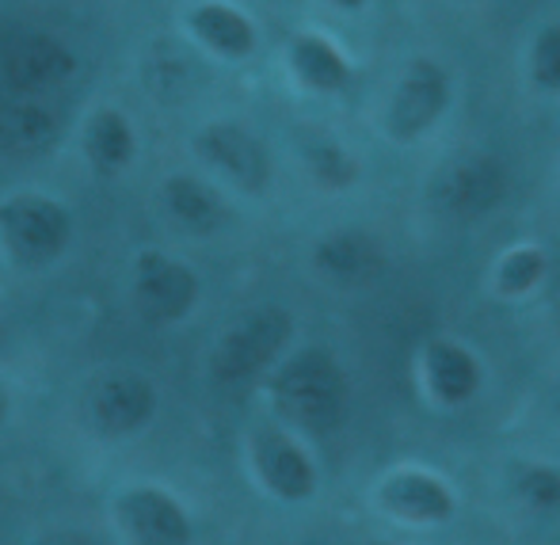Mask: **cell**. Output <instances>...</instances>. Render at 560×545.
<instances>
[{
  "label": "cell",
  "mask_w": 560,
  "mask_h": 545,
  "mask_svg": "<svg viewBox=\"0 0 560 545\" xmlns=\"http://www.w3.org/2000/svg\"><path fill=\"white\" fill-rule=\"evenodd\" d=\"M202 302V279L187 259L164 248H138L130 259V305L145 325H184Z\"/></svg>",
  "instance_id": "cell-6"
},
{
  "label": "cell",
  "mask_w": 560,
  "mask_h": 545,
  "mask_svg": "<svg viewBox=\"0 0 560 545\" xmlns=\"http://www.w3.org/2000/svg\"><path fill=\"white\" fill-rule=\"evenodd\" d=\"M248 469L256 485L279 503H305L317 496L320 473L313 454L287 424H264L248 436Z\"/></svg>",
  "instance_id": "cell-8"
},
{
  "label": "cell",
  "mask_w": 560,
  "mask_h": 545,
  "mask_svg": "<svg viewBox=\"0 0 560 545\" xmlns=\"http://www.w3.org/2000/svg\"><path fill=\"white\" fill-rule=\"evenodd\" d=\"M553 401H557V413H560V378H557V390H553Z\"/></svg>",
  "instance_id": "cell-27"
},
{
  "label": "cell",
  "mask_w": 560,
  "mask_h": 545,
  "mask_svg": "<svg viewBox=\"0 0 560 545\" xmlns=\"http://www.w3.org/2000/svg\"><path fill=\"white\" fill-rule=\"evenodd\" d=\"M31 545H100L89 531H77V526H54V531L38 534Z\"/></svg>",
  "instance_id": "cell-24"
},
{
  "label": "cell",
  "mask_w": 560,
  "mask_h": 545,
  "mask_svg": "<svg viewBox=\"0 0 560 545\" xmlns=\"http://www.w3.org/2000/svg\"><path fill=\"white\" fill-rule=\"evenodd\" d=\"M81 149L84 161L96 176L104 179H118L133 169L138 161V130H133V118L118 107H96L89 118H84L81 130Z\"/></svg>",
  "instance_id": "cell-15"
},
{
  "label": "cell",
  "mask_w": 560,
  "mask_h": 545,
  "mask_svg": "<svg viewBox=\"0 0 560 545\" xmlns=\"http://www.w3.org/2000/svg\"><path fill=\"white\" fill-rule=\"evenodd\" d=\"M290 69L305 89L320 92V96H332L351 84V66L339 54V46L328 43L325 35H313V31H302L290 43Z\"/></svg>",
  "instance_id": "cell-19"
},
{
  "label": "cell",
  "mask_w": 560,
  "mask_h": 545,
  "mask_svg": "<svg viewBox=\"0 0 560 545\" xmlns=\"http://www.w3.org/2000/svg\"><path fill=\"white\" fill-rule=\"evenodd\" d=\"M530 73L541 89L560 92V23L546 27L538 38H534V50H530Z\"/></svg>",
  "instance_id": "cell-23"
},
{
  "label": "cell",
  "mask_w": 560,
  "mask_h": 545,
  "mask_svg": "<svg viewBox=\"0 0 560 545\" xmlns=\"http://www.w3.org/2000/svg\"><path fill=\"white\" fill-rule=\"evenodd\" d=\"M191 149L225 187L241 195H264L271 187L275 164L267 146L233 118H210L195 130Z\"/></svg>",
  "instance_id": "cell-7"
},
{
  "label": "cell",
  "mask_w": 560,
  "mask_h": 545,
  "mask_svg": "<svg viewBox=\"0 0 560 545\" xmlns=\"http://www.w3.org/2000/svg\"><path fill=\"white\" fill-rule=\"evenodd\" d=\"M115 545H195V515L161 480H126L115 488L112 508Z\"/></svg>",
  "instance_id": "cell-5"
},
{
  "label": "cell",
  "mask_w": 560,
  "mask_h": 545,
  "mask_svg": "<svg viewBox=\"0 0 560 545\" xmlns=\"http://www.w3.org/2000/svg\"><path fill=\"white\" fill-rule=\"evenodd\" d=\"M377 508L389 519L408 526H443L454 519L457 500L454 488L428 469H400L382 480L377 488Z\"/></svg>",
  "instance_id": "cell-12"
},
{
  "label": "cell",
  "mask_w": 560,
  "mask_h": 545,
  "mask_svg": "<svg viewBox=\"0 0 560 545\" xmlns=\"http://www.w3.org/2000/svg\"><path fill=\"white\" fill-rule=\"evenodd\" d=\"M290 339H294V317L282 305H256V310L241 313L229 321L222 336L210 347V378L222 390H241L252 385L256 378L271 374L275 362L287 355Z\"/></svg>",
  "instance_id": "cell-3"
},
{
  "label": "cell",
  "mask_w": 560,
  "mask_h": 545,
  "mask_svg": "<svg viewBox=\"0 0 560 545\" xmlns=\"http://www.w3.org/2000/svg\"><path fill=\"white\" fill-rule=\"evenodd\" d=\"M305 169L325 192H343L359 179V161L336 141H313L305 146Z\"/></svg>",
  "instance_id": "cell-20"
},
{
  "label": "cell",
  "mask_w": 560,
  "mask_h": 545,
  "mask_svg": "<svg viewBox=\"0 0 560 545\" xmlns=\"http://www.w3.org/2000/svg\"><path fill=\"white\" fill-rule=\"evenodd\" d=\"M423 382H428L431 397L439 405L457 408L480 393L485 370H480L477 355L457 339H431L428 351H423Z\"/></svg>",
  "instance_id": "cell-16"
},
{
  "label": "cell",
  "mask_w": 560,
  "mask_h": 545,
  "mask_svg": "<svg viewBox=\"0 0 560 545\" xmlns=\"http://www.w3.org/2000/svg\"><path fill=\"white\" fill-rule=\"evenodd\" d=\"M184 27L202 50L222 61H244L259 46L256 20L244 8L229 4V0H199V4H191L184 15Z\"/></svg>",
  "instance_id": "cell-14"
},
{
  "label": "cell",
  "mask_w": 560,
  "mask_h": 545,
  "mask_svg": "<svg viewBox=\"0 0 560 545\" xmlns=\"http://www.w3.org/2000/svg\"><path fill=\"white\" fill-rule=\"evenodd\" d=\"M12 416H15V393H12V385L0 378V431L12 424Z\"/></svg>",
  "instance_id": "cell-25"
},
{
  "label": "cell",
  "mask_w": 560,
  "mask_h": 545,
  "mask_svg": "<svg viewBox=\"0 0 560 545\" xmlns=\"http://www.w3.org/2000/svg\"><path fill=\"white\" fill-rule=\"evenodd\" d=\"M541 279H546V256H541L538 248H515L500 264V271H495V287H500V294H511V298L534 290Z\"/></svg>",
  "instance_id": "cell-21"
},
{
  "label": "cell",
  "mask_w": 560,
  "mask_h": 545,
  "mask_svg": "<svg viewBox=\"0 0 560 545\" xmlns=\"http://www.w3.org/2000/svg\"><path fill=\"white\" fill-rule=\"evenodd\" d=\"M450 107V77L439 69V61L416 58L408 61L405 77H400L397 92L389 104V130L393 138L412 141L420 134H428L431 126L443 118Z\"/></svg>",
  "instance_id": "cell-11"
},
{
  "label": "cell",
  "mask_w": 560,
  "mask_h": 545,
  "mask_svg": "<svg viewBox=\"0 0 560 545\" xmlns=\"http://www.w3.org/2000/svg\"><path fill=\"white\" fill-rule=\"evenodd\" d=\"M328 4L343 8V12H359V8H366V0H328Z\"/></svg>",
  "instance_id": "cell-26"
},
{
  "label": "cell",
  "mask_w": 560,
  "mask_h": 545,
  "mask_svg": "<svg viewBox=\"0 0 560 545\" xmlns=\"http://www.w3.org/2000/svg\"><path fill=\"white\" fill-rule=\"evenodd\" d=\"M73 210L50 192L23 187L0 199V252L20 271H46L73 244Z\"/></svg>",
  "instance_id": "cell-2"
},
{
  "label": "cell",
  "mask_w": 560,
  "mask_h": 545,
  "mask_svg": "<svg viewBox=\"0 0 560 545\" xmlns=\"http://www.w3.org/2000/svg\"><path fill=\"white\" fill-rule=\"evenodd\" d=\"M58 115L43 96H12L0 107V149L35 156L58 141Z\"/></svg>",
  "instance_id": "cell-18"
},
{
  "label": "cell",
  "mask_w": 560,
  "mask_h": 545,
  "mask_svg": "<svg viewBox=\"0 0 560 545\" xmlns=\"http://www.w3.org/2000/svg\"><path fill=\"white\" fill-rule=\"evenodd\" d=\"M515 492L534 511H560V469L557 465H523L515 473Z\"/></svg>",
  "instance_id": "cell-22"
},
{
  "label": "cell",
  "mask_w": 560,
  "mask_h": 545,
  "mask_svg": "<svg viewBox=\"0 0 560 545\" xmlns=\"http://www.w3.org/2000/svg\"><path fill=\"white\" fill-rule=\"evenodd\" d=\"M313 267H317L328 282L354 287V282H370L382 275L385 252H382V244L370 233H362V229H339V233H328L325 241H317V248H313Z\"/></svg>",
  "instance_id": "cell-17"
},
{
  "label": "cell",
  "mask_w": 560,
  "mask_h": 545,
  "mask_svg": "<svg viewBox=\"0 0 560 545\" xmlns=\"http://www.w3.org/2000/svg\"><path fill=\"white\" fill-rule=\"evenodd\" d=\"M161 416V390L145 370L107 367L84 390V424L104 442L141 439Z\"/></svg>",
  "instance_id": "cell-4"
},
{
  "label": "cell",
  "mask_w": 560,
  "mask_h": 545,
  "mask_svg": "<svg viewBox=\"0 0 560 545\" xmlns=\"http://www.w3.org/2000/svg\"><path fill=\"white\" fill-rule=\"evenodd\" d=\"M271 408L290 431L332 436L347 420V374L328 347H302L282 355L271 370Z\"/></svg>",
  "instance_id": "cell-1"
},
{
  "label": "cell",
  "mask_w": 560,
  "mask_h": 545,
  "mask_svg": "<svg viewBox=\"0 0 560 545\" xmlns=\"http://www.w3.org/2000/svg\"><path fill=\"white\" fill-rule=\"evenodd\" d=\"M77 73V54L61 38L35 31L20 35L4 54H0V77L12 96H50L54 89Z\"/></svg>",
  "instance_id": "cell-10"
},
{
  "label": "cell",
  "mask_w": 560,
  "mask_h": 545,
  "mask_svg": "<svg viewBox=\"0 0 560 545\" xmlns=\"http://www.w3.org/2000/svg\"><path fill=\"white\" fill-rule=\"evenodd\" d=\"M161 210L168 225L184 236H214L233 218L218 184L195 176V172H172L161 184Z\"/></svg>",
  "instance_id": "cell-13"
},
{
  "label": "cell",
  "mask_w": 560,
  "mask_h": 545,
  "mask_svg": "<svg viewBox=\"0 0 560 545\" xmlns=\"http://www.w3.org/2000/svg\"><path fill=\"white\" fill-rule=\"evenodd\" d=\"M508 195V169L488 153H465L435 172L428 199L435 214L454 221H472L495 210Z\"/></svg>",
  "instance_id": "cell-9"
}]
</instances>
